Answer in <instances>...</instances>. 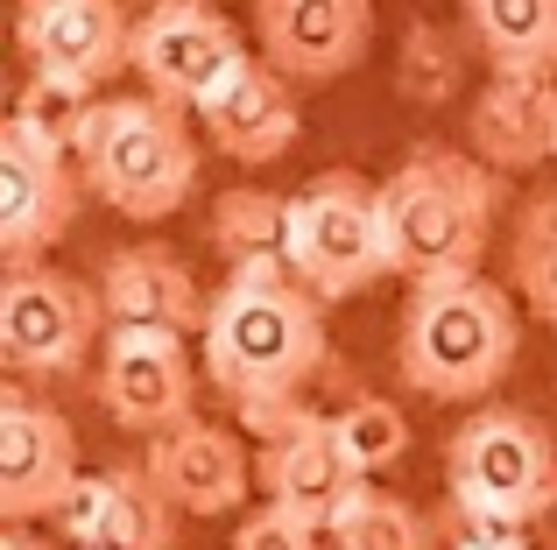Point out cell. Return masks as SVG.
<instances>
[{"label":"cell","mask_w":557,"mask_h":550,"mask_svg":"<svg viewBox=\"0 0 557 550\" xmlns=\"http://www.w3.org/2000/svg\"><path fill=\"white\" fill-rule=\"evenodd\" d=\"M381 226H388V268L409 289L480 275L502 226V177L473 149L423 141L381 177Z\"/></svg>","instance_id":"1"},{"label":"cell","mask_w":557,"mask_h":550,"mask_svg":"<svg viewBox=\"0 0 557 550\" xmlns=\"http://www.w3.org/2000/svg\"><path fill=\"white\" fill-rule=\"evenodd\" d=\"M325 303L304 283H219L212 317L198 332L205 382L233 410H275L304 402V388L325 374Z\"/></svg>","instance_id":"2"},{"label":"cell","mask_w":557,"mask_h":550,"mask_svg":"<svg viewBox=\"0 0 557 550\" xmlns=\"http://www.w3.org/2000/svg\"><path fill=\"white\" fill-rule=\"evenodd\" d=\"M516 346V297L487 275H459V283L409 289L403 325H395V367L431 402H480L508 382Z\"/></svg>","instance_id":"3"},{"label":"cell","mask_w":557,"mask_h":550,"mask_svg":"<svg viewBox=\"0 0 557 550\" xmlns=\"http://www.w3.org/2000/svg\"><path fill=\"white\" fill-rule=\"evenodd\" d=\"M78 177L107 212L135 226H156L198 191V135L190 113L163 107L149 92H113L99 99L92 127L78 135Z\"/></svg>","instance_id":"4"},{"label":"cell","mask_w":557,"mask_h":550,"mask_svg":"<svg viewBox=\"0 0 557 550\" xmlns=\"http://www.w3.org/2000/svg\"><path fill=\"white\" fill-rule=\"evenodd\" d=\"M445 487L459 515V543L522 537L557 509V438L530 410H473L445 438Z\"/></svg>","instance_id":"5"},{"label":"cell","mask_w":557,"mask_h":550,"mask_svg":"<svg viewBox=\"0 0 557 550\" xmlns=\"http://www.w3.org/2000/svg\"><path fill=\"white\" fill-rule=\"evenodd\" d=\"M289 275L318 303H346L388 268V226H381V184L360 170H318L289 198Z\"/></svg>","instance_id":"6"},{"label":"cell","mask_w":557,"mask_h":550,"mask_svg":"<svg viewBox=\"0 0 557 550\" xmlns=\"http://www.w3.org/2000/svg\"><path fill=\"white\" fill-rule=\"evenodd\" d=\"M240 424L255 430V487L269 509L297 515V523L325 529L346 515V501L360 495V473L339 445V424L325 410H304V402H275V410H240Z\"/></svg>","instance_id":"7"},{"label":"cell","mask_w":557,"mask_h":550,"mask_svg":"<svg viewBox=\"0 0 557 550\" xmlns=\"http://www.w3.org/2000/svg\"><path fill=\"white\" fill-rule=\"evenodd\" d=\"M92 346H107L99 283H78L50 262L0 275V360L14 374H36V382L78 374L92 360Z\"/></svg>","instance_id":"8"},{"label":"cell","mask_w":557,"mask_h":550,"mask_svg":"<svg viewBox=\"0 0 557 550\" xmlns=\"http://www.w3.org/2000/svg\"><path fill=\"white\" fill-rule=\"evenodd\" d=\"M247 64V42L212 0H156L135 14V78L177 113H205L212 92Z\"/></svg>","instance_id":"9"},{"label":"cell","mask_w":557,"mask_h":550,"mask_svg":"<svg viewBox=\"0 0 557 550\" xmlns=\"http://www.w3.org/2000/svg\"><path fill=\"white\" fill-rule=\"evenodd\" d=\"M85 205V177L78 155L42 141L36 127L8 121L0 127V262L28 268L71 234Z\"/></svg>","instance_id":"10"},{"label":"cell","mask_w":557,"mask_h":550,"mask_svg":"<svg viewBox=\"0 0 557 550\" xmlns=\"http://www.w3.org/2000/svg\"><path fill=\"white\" fill-rule=\"evenodd\" d=\"M92 388H99V410L149 445L198 416V360H190L177 332H107Z\"/></svg>","instance_id":"11"},{"label":"cell","mask_w":557,"mask_h":550,"mask_svg":"<svg viewBox=\"0 0 557 550\" xmlns=\"http://www.w3.org/2000/svg\"><path fill=\"white\" fill-rule=\"evenodd\" d=\"M78 480V430L28 388H0V515H8V529H28L42 515L57 523Z\"/></svg>","instance_id":"12"},{"label":"cell","mask_w":557,"mask_h":550,"mask_svg":"<svg viewBox=\"0 0 557 550\" xmlns=\"http://www.w3.org/2000/svg\"><path fill=\"white\" fill-rule=\"evenodd\" d=\"M14 50L42 78L107 85L113 71H135V14L121 0H22Z\"/></svg>","instance_id":"13"},{"label":"cell","mask_w":557,"mask_h":550,"mask_svg":"<svg viewBox=\"0 0 557 550\" xmlns=\"http://www.w3.org/2000/svg\"><path fill=\"white\" fill-rule=\"evenodd\" d=\"M255 42L289 85H339L374 42V0H255Z\"/></svg>","instance_id":"14"},{"label":"cell","mask_w":557,"mask_h":550,"mask_svg":"<svg viewBox=\"0 0 557 550\" xmlns=\"http://www.w3.org/2000/svg\"><path fill=\"white\" fill-rule=\"evenodd\" d=\"M57 529L71 550H177V501L149 466H107L78 480Z\"/></svg>","instance_id":"15"},{"label":"cell","mask_w":557,"mask_h":550,"mask_svg":"<svg viewBox=\"0 0 557 550\" xmlns=\"http://www.w3.org/2000/svg\"><path fill=\"white\" fill-rule=\"evenodd\" d=\"M99 303H107V332H205L212 317V297L198 289L170 248L156 240H135V248H113L107 268H99Z\"/></svg>","instance_id":"16"},{"label":"cell","mask_w":557,"mask_h":550,"mask_svg":"<svg viewBox=\"0 0 557 550\" xmlns=\"http://www.w3.org/2000/svg\"><path fill=\"white\" fill-rule=\"evenodd\" d=\"M141 466H149L156 487L177 501V515H205V523L240 515L247 495H255V452H247L226 424H205V416H190L184 430L156 438Z\"/></svg>","instance_id":"17"},{"label":"cell","mask_w":557,"mask_h":550,"mask_svg":"<svg viewBox=\"0 0 557 550\" xmlns=\"http://www.w3.org/2000/svg\"><path fill=\"white\" fill-rule=\"evenodd\" d=\"M466 141L494 177H530V170L557 163V78L494 71L466 113Z\"/></svg>","instance_id":"18"},{"label":"cell","mask_w":557,"mask_h":550,"mask_svg":"<svg viewBox=\"0 0 557 550\" xmlns=\"http://www.w3.org/2000/svg\"><path fill=\"white\" fill-rule=\"evenodd\" d=\"M198 127H205V141H212L226 163H240V170L283 163V155L297 149V135H304L297 85H289L283 71H269L261 57H247V64L212 92V107L198 113Z\"/></svg>","instance_id":"19"},{"label":"cell","mask_w":557,"mask_h":550,"mask_svg":"<svg viewBox=\"0 0 557 550\" xmlns=\"http://www.w3.org/2000/svg\"><path fill=\"white\" fill-rule=\"evenodd\" d=\"M212 254L226 283H297L289 275V198L261 184H226L212 198Z\"/></svg>","instance_id":"20"},{"label":"cell","mask_w":557,"mask_h":550,"mask_svg":"<svg viewBox=\"0 0 557 550\" xmlns=\"http://www.w3.org/2000/svg\"><path fill=\"white\" fill-rule=\"evenodd\" d=\"M459 8L494 71L557 78V0H459Z\"/></svg>","instance_id":"21"},{"label":"cell","mask_w":557,"mask_h":550,"mask_svg":"<svg viewBox=\"0 0 557 550\" xmlns=\"http://www.w3.org/2000/svg\"><path fill=\"white\" fill-rule=\"evenodd\" d=\"M508 283L557 332V184L536 191L516 212V226H508Z\"/></svg>","instance_id":"22"},{"label":"cell","mask_w":557,"mask_h":550,"mask_svg":"<svg viewBox=\"0 0 557 550\" xmlns=\"http://www.w3.org/2000/svg\"><path fill=\"white\" fill-rule=\"evenodd\" d=\"M99 99H107V92H99V85H85V78H42V71H28L22 92H14V113H8V121L36 127L42 141H57V149H78V135L92 127Z\"/></svg>","instance_id":"23"},{"label":"cell","mask_w":557,"mask_h":550,"mask_svg":"<svg viewBox=\"0 0 557 550\" xmlns=\"http://www.w3.org/2000/svg\"><path fill=\"white\" fill-rule=\"evenodd\" d=\"M332 550H431V523H423L403 495L360 487V495L346 501V515L332 523Z\"/></svg>","instance_id":"24"},{"label":"cell","mask_w":557,"mask_h":550,"mask_svg":"<svg viewBox=\"0 0 557 550\" xmlns=\"http://www.w3.org/2000/svg\"><path fill=\"white\" fill-rule=\"evenodd\" d=\"M339 445H346V459H354V473L360 480H374V473H388L395 459L409 452V416L395 410L388 396H354L339 416Z\"/></svg>","instance_id":"25"},{"label":"cell","mask_w":557,"mask_h":550,"mask_svg":"<svg viewBox=\"0 0 557 550\" xmlns=\"http://www.w3.org/2000/svg\"><path fill=\"white\" fill-rule=\"evenodd\" d=\"M395 92L409 107H445L459 92V42L437 22H409L403 50H395Z\"/></svg>","instance_id":"26"},{"label":"cell","mask_w":557,"mask_h":550,"mask_svg":"<svg viewBox=\"0 0 557 550\" xmlns=\"http://www.w3.org/2000/svg\"><path fill=\"white\" fill-rule=\"evenodd\" d=\"M325 543H332L325 529L297 523V515H283V509H255L233 529V550H325Z\"/></svg>","instance_id":"27"},{"label":"cell","mask_w":557,"mask_h":550,"mask_svg":"<svg viewBox=\"0 0 557 550\" xmlns=\"http://www.w3.org/2000/svg\"><path fill=\"white\" fill-rule=\"evenodd\" d=\"M459 550H530L522 537H473V543H459Z\"/></svg>","instance_id":"28"},{"label":"cell","mask_w":557,"mask_h":550,"mask_svg":"<svg viewBox=\"0 0 557 550\" xmlns=\"http://www.w3.org/2000/svg\"><path fill=\"white\" fill-rule=\"evenodd\" d=\"M0 550H50V543H36L28 529H8V537H0Z\"/></svg>","instance_id":"29"}]
</instances>
